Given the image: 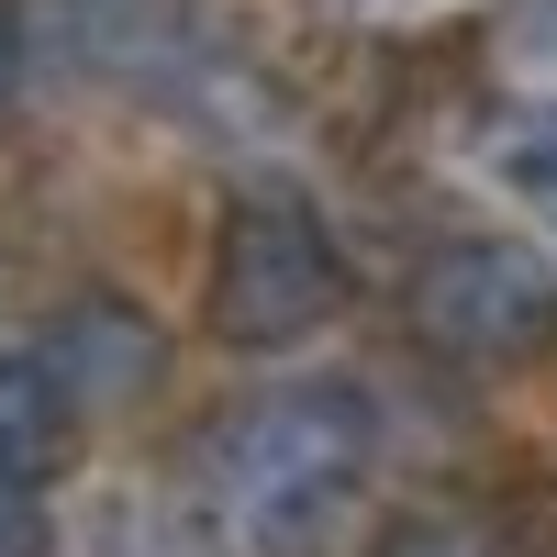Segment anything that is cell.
<instances>
[{"label":"cell","mask_w":557,"mask_h":557,"mask_svg":"<svg viewBox=\"0 0 557 557\" xmlns=\"http://www.w3.org/2000/svg\"><path fill=\"white\" fill-rule=\"evenodd\" d=\"M380 469V401L357 380H278L235 401L201 446L212 524L246 557H323Z\"/></svg>","instance_id":"6da1fadb"},{"label":"cell","mask_w":557,"mask_h":557,"mask_svg":"<svg viewBox=\"0 0 557 557\" xmlns=\"http://www.w3.org/2000/svg\"><path fill=\"white\" fill-rule=\"evenodd\" d=\"M201 312H212V335L235 357H278V346H301V335H323V323L346 312V246L323 235L312 201L246 190L212 223V290H201Z\"/></svg>","instance_id":"7a4b0ae2"},{"label":"cell","mask_w":557,"mask_h":557,"mask_svg":"<svg viewBox=\"0 0 557 557\" xmlns=\"http://www.w3.org/2000/svg\"><path fill=\"white\" fill-rule=\"evenodd\" d=\"M412 335L457 368H524L557 346V268L502 235H446L412 268Z\"/></svg>","instance_id":"3957f363"},{"label":"cell","mask_w":557,"mask_h":557,"mask_svg":"<svg viewBox=\"0 0 557 557\" xmlns=\"http://www.w3.org/2000/svg\"><path fill=\"white\" fill-rule=\"evenodd\" d=\"M45 368L67 380L78 412H123V401H146V391L168 380V335H157L146 301H123V290H78L57 323H45Z\"/></svg>","instance_id":"277c9868"},{"label":"cell","mask_w":557,"mask_h":557,"mask_svg":"<svg viewBox=\"0 0 557 557\" xmlns=\"http://www.w3.org/2000/svg\"><path fill=\"white\" fill-rule=\"evenodd\" d=\"M78 446V401L67 380L45 368V346H0V480H57Z\"/></svg>","instance_id":"5b68a950"},{"label":"cell","mask_w":557,"mask_h":557,"mask_svg":"<svg viewBox=\"0 0 557 557\" xmlns=\"http://www.w3.org/2000/svg\"><path fill=\"white\" fill-rule=\"evenodd\" d=\"M368 557H502V535L480 513H457V502H424V513H391Z\"/></svg>","instance_id":"8992f818"},{"label":"cell","mask_w":557,"mask_h":557,"mask_svg":"<svg viewBox=\"0 0 557 557\" xmlns=\"http://www.w3.org/2000/svg\"><path fill=\"white\" fill-rule=\"evenodd\" d=\"M491 178L502 190H524L535 212H557V112H513L491 134Z\"/></svg>","instance_id":"52a82bcc"},{"label":"cell","mask_w":557,"mask_h":557,"mask_svg":"<svg viewBox=\"0 0 557 557\" xmlns=\"http://www.w3.org/2000/svg\"><path fill=\"white\" fill-rule=\"evenodd\" d=\"M491 45H502V57H524V67H557V0H502Z\"/></svg>","instance_id":"ba28073f"},{"label":"cell","mask_w":557,"mask_h":557,"mask_svg":"<svg viewBox=\"0 0 557 557\" xmlns=\"http://www.w3.org/2000/svg\"><path fill=\"white\" fill-rule=\"evenodd\" d=\"M78 12L101 23V34H168L178 12H190V0H78Z\"/></svg>","instance_id":"9c48e42d"},{"label":"cell","mask_w":557,"mask_h":557,"mask_svg":"<svg viewBox=\"0 0 557 557\" xmlns=\"http://www.w3.org/2000/svg\"><path fill=\"white\" fill-rule=\"evenodd\" d=\"M0 557H45V513L23 480H0Z\"/></svg>","instance_id":"30bf717a"},{"label":"cell","mask_w":557,"mask_h":557,"mask_svg":"<svg viewBox=\"0 0 557 557\" xmlns=\"http://www.w3.org/2000/svg\"><path fill=\"white\" fill-rule=\"evenodd\" d=\"M12 89H23V57H12V23H0V112H12Z\"/></svg>","instance_id":"8fae6325"}]
</instances>
